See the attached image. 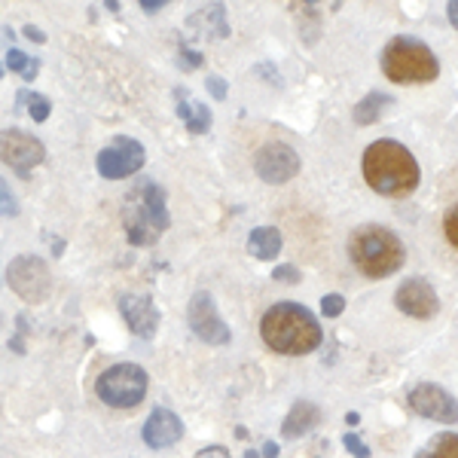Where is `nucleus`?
I'll list each match as a JSON object with an SVG mask.
<instances>
[{
    "label": "nucleus",
    "instance_id": "nucleus-1",
    "mask_svg": "<svg viewBox=\"0 0 458 458\" xmlns=\"http://www.w3.org/2000/svg\"><path fill=\"white\" fill-rule=\"evenodd\" d=\"M260 336L272 352L300 358V354H309L321 345L324 330L306 306L284 300L266 309V315L260 318Z\"/></svg>",
    "mask_w": 458,
    "mask_h": 458
},
{
    "label": "nucleus",
    "instance_id": "nucleus-2",
    "mask_svg": "<svg viewBox=\"0 0 458 458\" xmlns=\"http://www.w3.org/2000/svg\"><path fill=\"white\" fill-rule=\"evenodd\" d=\"M364 181L379 196L406 199L416 193L422 172H419L416 157L401 141L382 138V141H373L364 150Z\"/></svg>",
    "mask_w": 458,
    "mask_h": 458
},
{
    "label": "nucleus",
    "instance_id": "nucleus-3",
    "mask_svg": "<svg viewBox=\"0 0 458 458\" xmlns=\"http://www.w3.org/2000/svg\"><path fill=\"white\" fill-rule=\"evenodd\" d=\"M172 224L165 208V190L150 177L135 181V187L123 199V226L125 239L135 248H150L162 239V233Z\"/></svg>",
    "mask_w": 458,
    "mask_h": 458
},
{
    "label": "nucleus",
    "instance_id": "nucleus-4",
    "mask_svg": "<svg viewBox=\"0 0 458 458\" xmlns=\"http://www.w3.org/2000/svg\"><path fill=\"white\" fill-rule=\"evenodd\" d=\"M349 257L354 269L367 278H388L406 260V248L388 226L364 224L349 235Z\"/></svg>",
    "mask_w": 458,
    "mask_h": 458
},
{
    "label": "nucleus",
    "instance_id": "nucleus-5",
    "mask_svg": "<svg viewBox=\"0 0 458 458\" xmlns=\"http://www.w3.org/2000/svg\"><path fill=\"white\" fill-rule=\"evenodd\" d=\"M382 73L391 83H403V86H419V83H431L440 73L437 55L431 53L425 40L410 34L391 37L382 49Z\"/></svg>",
    "mask_w": 458,
    "mask_h": 458
},
{
    "label": "nucleus",
    "instance_id": "nucleus-6",
    "mask_svg": "<svg viewBox=\"0 0 458 458\" xmlns=\"http://www.w3.org/2000/svg\"><path fill=\"white\" fill-rule=\"evenodd\" d=\"M147 388H150V376L141 364H114L95 379V394L101 403L116 406V410H131L144 401Z\"/></svg>",
    "mask_w": 458,
    "mask_h": 458
},
{
    "label": "nucleus",
    "instance_id": "nucleus-7",
    "mask_svg": "<svg viewBox=\"0 0 458 458\" xmlns=\"http://www.w3.org/2000/svg\"><path fill=\"white\" fill-rule=\"evenodd\" d=\"M6 284L25 302H43L49 297V291H53V272H49L43 257L19 254L16 260L6 266Z\"/></svg>",
    "mask_w": 458,
    "mask_h": 458
},
{
    "label": "nucleus",
    "instance_id": "nucleus-8",
    "mask_svg": "<svg viewBox=\"0 0 458 458\" xmlns=\"http://www.w3.org/2000/svg\"><path fill=\"white\" fill-rule=\"evenodd\" d=\"M144 159H147V153L141 141H135V138H129V135H116L114 141L98 153L95 168H98V174L105 177V181H123V177L141 172Z\"/></svg>",
    "mask_w": 458,
    "mask_h": 458
},
{
    "label": "nucleus",
    "instance_id": "nucleus-9",
    "mask_svg": "<svg viewBox=\"0 0 458 458\" xmlns=\"http://www.w3.org/2000/svg\"><path fill=\"white\" fill-rule=\"evenodd\" d=\"M406 403L422 419H431V422L440 425H458V401L443 386H437V382H419V386H412L410 394H406Z\"/></svg>",
    "mask_w": 458,
    "mask_h": 458
},
{
    "label": "nucleus",
    "instance_id": "nucleus-10",
    "mask_svg": "<svg viewBox=\"0 0 458 458\" xmlns=\"http://www.w3.org/2000/svg\"><path fill=\"white\" fill-rule=\"evenodd\" d=\"M187 324H190V330L208 345H226L229 339H233V330H229L226 321L220 318L217 306H214V297L208 291H196L193 297H190Z\"/></svg>",
    "mask_w": 458,
    "mask_h": 458
},
{
    "label": "nucleus",
    "instance_id": "nucleus-11",
    "mask_svg": "<svg viewBox=\"0 0 458 458\" xmlns=\"http://www.w3.org/2000/svg\"><path fill=\"white\" fill-rule=\"evenodd\" d=\"M0 157H4V165L13 168L19 177H31V168H37L47 159V147L37 141L34 135H28V131L6 129L4 141H0Z\"/></svg>",
    "mask_w": 458,
    "mask_h": 458
},
{
    "label": "nucleus",
    "instance_id": "nucleus-12",
    "mask_svg": "<svg viewBox=\"0 0 458 458\" xmlns=\"http://www.w3.org/2000/svg\"><path fill=\"white\" fill-rule=\"evenodd\" d=\"M254 168L263 183H287L291 177L300 174V153L284 141L263 144L257 150Z\"/></svg>",
    "mask_w": 458,
    "mask_h": 458
},
{
    "label": "nucleus",
    "instance_id": "nucleus-13",
    "mask_svg": "<svg viewBox=\"0 0 458 458\" xmlns=\"http://www.w3.org/2000/svg\"><path fill=\"white\" fill-rule=\"evenodd\" d=\"M394 306L401 309L403 315L416 318V321H428V318L437 315L440 300H437V291H434L425 278L412 276L394 291Z\"/></svg>",
    "mask_w": 458,
    "mask_h": 458
},
{
    "label": "nucleus",
    "instance_id": "nucleus-14",
    "mask_svg": "<svg viewBox=\"0 0 458 458\" xmlns=\"http://www.w3.org/2000/svg\"><path fill=\"white\" fill-rule=\"evenodd\" d=\"M120 312L129 324V330L141 339H153L159 330V309L147 293H125L120 297Z\"/></svg>",
    "mask_w": 458,
    "mask_h": 458
},
{
    "label": "nucleus",
    "instance_id": "nucleus-15",
    "mask_svg": "<svg viewBox=\"0 0 458 458\" xmlns=\"http://www.w3.org/2000/svg\"><path fill=\"white\" fill-rule=\"evenodd\" d=\"M141 434L150 449H168V446H174V443H181L183 422L177 419V412L165 410V406H157V410L147 416Z\"/></svg>",
    "mask_w": 458,
    "mask_h": 458
},
{
    "label": "nucleus",
    "instance_id": "nucleus-16",
    "mask_svg": "<svg viewBox=\"0 0 458 458\" xmlns=\"http://www.w3.org/2000/svg\"><path fill=\"white\" fill-rule=\"evenodd\" d=\"M318 425H321V410H318V403L297 401L291 406V412L284 416V422H282V437L284 440L306 437V434L315 431Z\"/></svg>",
    "mask_w": 458,
    "mask_h": 458
},
{
    "label": "nucleus",
    "instance_id": "nucleus-17",
    "mask_svg": "<svg viewBox=\"0 0 458 458\" xmlns=\"http://www.w3.org/2000/svg\"><path fill=\"white\" fill-rule=\"evenodd\" d=\"M174 98H177V116L183 120V125H187L190 135H205V131L211 129V123H214L208 105L196 101L193 95L187 92V89H177Z\"/></svg>",
    "mask_w": 458,
    "mask_h": 458
},
{
    "label": "nucleus",
    "instance_id": "nucleus-18",
    "mask_svg": "<svg viewBox=\"0 0 458 458\" xmlns=\"http://www.w3.org/2000/svg\"><path fill=\"white\" fill-rule=\"evenodd\" d=\"M190 28H199L202 34L224 40V37H229L226 6L224 4H211V6H202V10H196L193 16H190Z\"/></svg>",
    "mask_w": 458,
    "mask_h": 458
},
{
    "label": "nucleus",
    "instance_id": "nucleus-19",
    "mask_svg": "<svg viewBox=\"0 0 458 458\" xmlns=\"http://www.w3.org/2000/svg\"><path fill=\"white\" fill-rule=\"evenodd\" d=\"M282 250V233L276 226H257L248 235V254L257 260H272Z\"/></svg>",
    "mask_w": 458,
    "mask_h": 458
},
{
    "label": "nucleus",
    "instance_id": "nucleus-20",
    "mask_svg": "<svg viewBox=\"0 0 458 458\" xmlns=\"http://www.w3.org/2000/svg\"><path fill=\"white\" fill-rule=\"evenodd\" d=\"M394 105V95H388V92H370V95H364V98L354 105L352 110V120L358 123V125H370L376 123L382 116V110Z\"/></svg>",
    "mask_w": 458,
    "mask_h": 458
},
{
    "label": "nucleus",
    "instance_id": "nucleus-21",
    "mask_svg": "<svg viewBox=\"0 0 458 458\" xmlns=\"http://www.w3.org/2000/svg\"><path fill=\"white\" fill-rule=\"evenodd\" d=\"M416 458H458V434L455 431L434 434L416 453Z\"/></svg>",
    "mask_w": 458,
    "mask_h": 458
},
{
    "label": "nucleus",
    "instance_id": "nucleus-22",
    "mask_svg": "<svg viewBox=\"0 0 458 458\" xmlns=\"http://www.w3.org/2000/svg\"><path fill=\"white\" fill-rule=\"evenodd\" d=\"M25 107H28V116H31L34 123H47L49 110H53V101H49L47 95H37V92L21 89V92L16 95V114H25Z\"/></svg>",
    "mask_w": 458,
    "mask_h": 458
},
{
    "label": "nucleus",
    "instance_id": "nucleus-23",
    "mask_svg": "<svg viewBox=\"0 0 458 458\" xmlns=\"http://www.w3.org/2000/svg\"><path fill=\"white\" fill-rule=\"evenodd\" d=\"M6 68L13 73H19L25 83H34L37 73H40V62L28 53H21V49H6Z\"/></svg>",
    "mask_w": 458,
    "mask_h": 458
},
{
    "label": "nucleus",
    "instance_id": "nucleus-24",
    "mask_svg": "<svg viewBox=\"0 0 458 458\" xmlns=\"http://www.w3.org/2000/svg\"><path fill=\"white\" fill-rule=\"evenodd\" d=\"M345 312V297L343 293H327V297L321 300V315L324 318H339Z\"/></svg>",
    "mask_w": 458,
    "mask_h": 458
},
{
    "label": "nucleus",
    "instance_id": "nucleus-25",
    "mask_svg": "<svg viewBox=\"0 0 458 458\" xmlns=\"http://www.w3.org/2000/svg\"><path fill=\"white\" fill-rule=\"evenodd\" d=\"M443 233H446L449 245L458 250V205H453V208L443 214Z\"/></svg>",
    "mask_w": 458,
    "mask_h": 458
},
{
    "label": "nucleus",
    "instance_id": "nucleus-26",
    "mask_svg": "<svg viewBox=\"0 0 458 458\" xmlns=\"http://www.w3.org/2000/svg\"><path fill=\"white\" fill-rule=\"evenodd\" d=\"M343 446L349 449V453H352L354 458H370V446H367V443L360 440L358 434H352V431L343 437Z\"/></svg>",
    "mask_w": 458,
    "mask_h": 458
},
{
    "label": "nucleus",
    "instance_id": "nucleus-27",
    "mask_svg": "<svg viewBox=\"0 0 458 458\" xmlns=\"http://www.w3.org/2000/svg\"><path fill=\"white\" fill-rule=\"evenodd\" d=\"M272 278H276V282H282V284H297L300 282V269H297V266H291V263H282V266H276V269H272Z\"/></svg>",
    "mask_w": 458,
    "mask_h": 458
},
{
    "label": "nucleus",
    "instance_id": "nucleus-28",
    "mask_svg": "<svg viewBox=\"0 0 458 458\" xmlns=\"http://www.w3.org/2000/svg\"><path fill=\"white\" fill-rule=\"evenodd\" d=\"M16 336L10 339V349L16 352V354H25V336H28V318L25 315H19L16 318Z\"/></svg>",
    "mask_w": 458,
    "mask_h": 458
},
{
    "label": "nucleus",
    "instance_id": "nucleus-29",
    "mask_svg": "<svg viewBox=\"0 0 458 458\" xmlns=\"http://www.w3.org/2000/svg\"><path fill=\"white\" fill-rule=\"evenodd\" d=\"M199 64H202V53H196V49H190L187 43H181V68L196 71Z\"/></svg>",
    "mask_w": 458,
    "mask_h": 458
},
{
    "label": "nucleus",
    "instance_id": "nucleus-30",
    "mask_svg": "<svg viewBox=\"0 0 458 458\" xmlns=\"http://www.w3.org/2000/svg\"><path fill=\"white\" fill-rule=\"evenodd\" d=\"M211 89V95L217 101H226V80L224 77H208V83H205Z\"/></svg>",
    "mask_w": 458,
    "mask_h": 458
},
{
    "label": "nucleus",
    "instance_id": "nucleus-31",
    "mask_svg": "<svg viewBox=\"0 0 458 458\" xmlns=\"http://www.w3.org/2000/svg\"><path fill=\"white\" fill-rule=\"evenodd\" d=\"M196 458H233V455H229L226 446H205V449H199Z\"/></svg>",
    "mask_w": 458,
    "mask_h": 458
},
{
    "label": "nucleus",
    "instance_id": "nucleus-32",
    "mask_svg": "<svg viewBox=\"0 0 458 458\" xmlns=\"http://www.w3.org/2000/svg\"><path fill=\"white\" fill-rule=\"evenodd\" d=\"M0 193H4V214H6V217H16V214H19V208H16V199L10 196V187H6V183H4V187H0Z\"/></svg>",
    "mask_w": 458,
    "mask_h": 458
},
{
    "label": "nucleus",
    "instance_id": "nucleus-33",
    "mask_svg": "<svg viewBox=\"0 0 458 458\" xmlns=\"http://www.w3.org/2000/svg\"><path fill=\"white\" fill-rule=\"evenodd\" d=\"M257 73H260V77H266V80H272V86H282V77H278L276 71H272V64H257L254 68Z\"/></svg>",
    "mask_w": 458,
    "mask_h": 458
},
{
    "label": "nucleus",
    "instance_id": "nucleus-34",
    "mask_svg": "<svg viewBox=\"0 0 458 458\" xmlns=\"http://www.w3.org/2000/svg\"><path fill=\"white\" fill-rule=\"evenodd\" d=\"M25 37H28V40H34V43H47V34H43L40 28H34V25H25Z\"/></svg>",
    "mask_w": 458,
    "mask_h": 458
},
{
    "label": "nucleus",
    "instance_id": "nucleus-35",
    "mask_svg": "<svg viewBox=\"0 0 458 458\" xmlns=\"http://www.w3.org/2000/svg\"><path fill=\"white\" fill-rule=\"evenodd\" d=\"M162 6H165V0H141V10H147V13H157Z\"/></svg>",
    "mask_w": 458,
    "mask_h": 458
},
{
    "label": "nucleus",
    "instance_id": "nucleus-36",
    "mask_svg": "<svg viewBox=\"0 0 458 458\" xmlns=\"http://www.w3.org/2000/svg\"><path fill=\"white\" fill-rule=\"evenodd\" d=\"M446 16H449V21L458 28V0H453V4H446Z\"/></svg>",
    "mask_w": 458,
    "mask_h": 458
},
{
    "label": "nucleus",
    "instance_id": "nucleus-37",
    "mask_svg": "<svg viewBox=\"0 0 458 458\" xmlns=\"http://www.w3.org/2000/svg\"><path fill=\"white\" fill-rule=\"evenodd\" d=\"M276 455H278V446L272 440H266L263 443V458H276Z\"/></svg>",
    "mask_w": 458,
    "mask_h": 458
},
{
    "label": "nucleus",
    "instance_id": "nucleus-38",
    "mask_svg": "<svg viewBox=\"0 0 458 458\" xmlns=\"http://www.w3.org/2000/svg\"><path fill=\"white\" fill-rule=\"evenodd\" d=\"M345 422H349V425H358V422H360V412H345Z\"/></svg>",
    "mask_w": 458,
    "mask_h": 458
}]
</instances>
